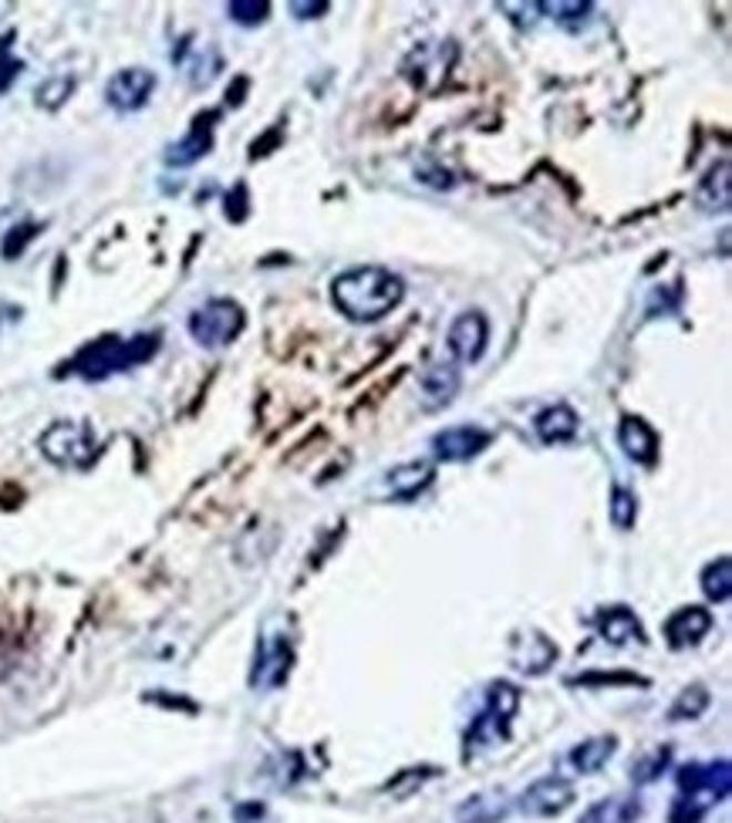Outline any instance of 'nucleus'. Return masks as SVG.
I'll return each instance as SVG.
<instances>
[{
  "instance_id": "f257e3e1",
  "label": "nucleus",
  "mask_w": 732,
  "mask_h": 823,
  "mask_svg": "<svg viewBox=\"0 0 732 823\" xmlns=\"http://www.w3.org/2000/svg\"><path fill=\"white\" fill-rule=\"evenodd\" d=\"M335 307L355 324H375L405 301V281L385 267H355L332 284Z\"/></svg>"
},
{
  "instance_id": "f03ea898",
  "label": "nucleus",
  "mask_w": 732,
  "mask_h": 823,
  "mask_svg": "<svg viewBox=\"0 0 732 823\" xmlns=\"http://www.w3.org/2000/svg\"><path fill=\"white\" fill-rule=\"evenodd\" d=\"M159 352V335H135V338H99L81 348L68 372L85 378V382H102L119 372H129L142 362H149Z\"/></svg>"
},
{
  "instance_id": "7ed1b4c3",
  "label": "nucleus",
  "mask_w": 732,
  "mask_h": 823,
  "mask_svg": "<svg viewBox=\"0 0 732 823\" xmlns=\"http://www.w3.org/2000/svg\"><path fill=\"white\" fill-rule=\"evenodd\" d=\"M679 783V796L672 803L669 823H699L715 803H722L729 796L732 786V773L729 763H689L675 773Z\"/></svg>"
},
{
  "instance_id": "20e7f679",
  "label": "nucleus",
  "mask_w": 732,
  "mask_h": 823,
  "mask_svg": "<svg viewBox=\"0 0 732 823\" xmlns=\"http://www.w3.org/2000/svg\"><path fill=\"white\" fill-rule=\"evenodd\" d=\"M243 324H247V314L243 307L230 297H216V301H206L203 307H196L186 321L190 335L196 345L203 348H226L240 338Z\"/></svg>"
},
{
  "instance_id": "39448f33",
  "label": "nucleus",
  "mask_w": 732,
  "mask_h": 823,
  "mask_svg": "<svg viewBox=\"0 0 732 823\" xmlns=\"http://www.w3.org/2000/svg\"><path fill=\"white\" fill-rule=\"evenodd\" d=\"M38 449L48 463H54L61 469H81V466H89L95 456V433L89 423L64 419V423H54L41 433Z\"/></svg>"
},
{
  "instance_id": "423d86ee",
  "label": "nucleus",
  "mask_w": 732,
  "mask_h": 823,
  "mask_svg": "<svg viewBox=\"0 0 732 823\" xmlns=\"http://www.w3.org/2000/svg\"><path fill=\"white\" fill-rule=\"evenodd\" d=\"M291 662H294L291 641H287L281 631H264V634L257 638V651H254L251 689H257V692L281 689V685L287 682Z\"/></svg>"
},
{
  "instance_id": "0eeeda50",
  "label": "nucleus",
  "mask_w": 732,
  "mask_h": 823,
  "mask_svg": "<svg viewBox=\"0 0 732 823\" xmlns=\"http://www.w3.org/2000/svg\"><path fill=\"white\" fill-rule=\"evenodd\" d=\"M446 345L453 352L456 365H472L486 355V345H490V321H486L482 311H462L453 324Z\"/></svg>"
},
{
  "instance_id": "6e6552de",
  "label": "nucleus",
  "mask_w": 732,
  "mask_h": 823,
  "mask_svg": "<svg viewBox=\"0 0 732 823\" xmlns=\"http://www.w3.org/2000/svg\"><path fill=\"white\" fill-rule=\"evenodd\" d=\"M152 92H155V74H152L149 68H122V71H115V74L109 78V85H105V102H109L115 112L132 115V112H139V109L149 105Z\"/></svg>"
},
{
  "instance_id": "1a4fd4ad",
  "label": "nucleus",
  "mask_w": 732,
  "mask_h": 823,
  "mask_svg": "<svg viewBox=\"0 0 732 823\" xmlns=\"http://www.w3.org/2000/svg\"><path fill=\"white\" fill-rule=\"evenodd\" d=\"M571 803H575V783L567 780V776H557V773H553V776H543V780L530 783V786L520 793L517 810H520L523 816L540 820V816H557V813H563Z\"/></svg>"
},
{
  "instance_id": "9d476101",
  "label": "nucleus",
  "mask_w": 732,
  "mask_h": 823,
  "mask_svg": "<svg viewBox=\"0 0 732 823\" xmlns=\"http://www.w3.org/2000/svg\"><path fill=\"white\" fill-rule=\"evenodd\" d=\"M486 446H490V433L479 426H449L433 436V456L443 463H469Z\"/></svg>"
},
{
  "instance_id": "9b49d317",
  "label": "nucleus",
  "mask_w": 732,
  "mask_h": 823,
  "mask_svg": "<svg viewBox=\"0 0 732 823\" xmlns=\"http://www.w3.org/2000/svg\"><path fill=\"white\" fill-rule=\"evenodd\" d=\"M459 382H462V375H459L456 362H433V365H426L423 375H419V405L426 412L446 408L456 398Z\"/></svg>"
},
{
  "instance_id": "f8f14e48",
  "label": "nucleus",
  "mask_w": 732,
  "mask_h": 823,
  "mask_svg": "<svg viewBox=\"0 0 732 823\" xmlns=\"http://www.w3.org/2000/svg\"><path fill=\"white\" fill-rule=\"evenodd\" d=\"M216 119H220V112L196 115L193 125H190V132L166 149V166L186 170V166H193V162H200L203 155H210V149H213V122Z\"/></svg>"
},
{
  "instance_id": "ddd939ff",
  "label": "nucleus",
  "mask_w": 732,
  "mask_h": 823,
  "mask_svg": "<svg viewBox=\"0 0 732 823\" xmlns=\"http://www.w3.org/2000/svg\"><path fill=\"white\" fill-rule=\"evenodd\" d=\"M618 443L628 459L641 466H655L659 463V433L648 426L641 416H624L618 426Z\"/></svg>"
},
{
  "instance_id": "4468645a",
  "label": "nucleus",
  "mask_w": 732,
  "mask_h": 823,
  "mask_svg": "<svg viewBox=\"0 0 732 823\" xmlns=\"http://www.w3.org/2000/svg\"><path fill=\"white\" fill-rule=\"evenodd\" d=\"M557 658V644L550 638H543L540 631H527L520 638H514V651L510 662L514 669L527 672V675H543Z\"/></svg>"
},
{
  "instance_id": "2eb2a0df",
  "label": "nucleus",
  "mask_w": 732,
  "mask_h": 823,
  "mask_svg": "<svg viewBox=\"0 0 732 823\" xmlns=\"http://www.w3.org/2000/svg\"><path fill=\"white\" fill-rule=\"evenodd\" d=\"M614 753H618V739L614 735H594V739H588V743H581V746H575L571 753H567L560 766L571 776H591L601 766H608V760Z\"/></svg>"
},
{
  "instance_id": "dca6fc26",
  "label": "nucleus",
  "mask_w": 732,
  "mask_h": 823,
  "mask_svg": "<svg viewBox=\"0 0 732 823\" xmlns=\"http://www.w3.org/2000/svg\"><path fill=\"white\" fill-rule=\"evenodd\" d=\"M712 614L705 608H679L669 621H665V641L672 648H689L699 644L709 631H712Z\"/></svg>"
},
{
  "instance_id": "f3484780",
  "label": "nucleus",
  "mask_w": 732,
  "mask_h": 823,
  "mask_svg": "<svg viewBox=\"0 0 732 823\" xmlns=\"http://www.w3.org/2000/svg\"><path fill=\"white\" fill-rule=\"evenodd\" d=\"M729 176H732L729 159H719L715 166L705 173V180L699 183V190H695L699 210H705V213H725L729 210V203H732V183H729Z\"/></svg>"
},
{
  "instance_id": "a211bd4d",
  "label": "nucleus",
  "mask_w": 732,
  "mask_h": 823,
  "mask_svg": "<svg viewBox=\"0 0 732 823\" xmlns=\"http://www.w3.org/2000/svg\"><path fill=\"white\" fill-rule=\"evenodd\" d=\"M510 813V800L504 790H486L469 796L459 810H456V823H504Z\"/></svg>"
},
{
  "instance_id": "6ab92c4d",
  "label": "nucleus",
  "mask_w": 732,
  "mask_h": 823,
  "mask_svg": "<svg viewBox=\"0 0 732 823\" xmlns=\"http://www.w3.org/2000/svg\"><path fill=\"white\" fill-rule=\"evenodd\" d=\"M578 426H581V419H578V412L571 405H550V408H543L540 416L533 419L537 436L543 443H550V446L575 439L578 436Z\"/></svg>"
},
{
  "instance_id": "aec40b11",
  "label": "nucleus",
  "mask_w": 732,
  "mask_h": 823,
  "mask_svg": "<svg viewBox=\"0 0 732 823\" xmlns=\"http://www.w3.org/2000/svg\"><path fill=\"white\" fill-rule=\"evenodd\" d=\"M433 482V466L429 463H401L385 476V486L395 500H413Z\"/></svg>"
},
{
  "instance_id": "412c9836",
  "label": "nucleus",
  "mask_w": 732,
  "mask_h": 823,
  "mask_svg": "<svg viewBox=\"0 0 732 823\" xmlns=\"http://www.w3.org/2000/svg\"><path fill=\"white\" fill-rule=\"evenodd\" d=\"M598 631L604 641L611 644H631V641H644V628L634 618V611L628 608H604L598 614Z\"/></svg>"
},
{
  "instance_id": "4be33fe9",
  "label": "nucleus",
  "mask_w": 732,
  "mask_h": 823,
  "mask_svg": "<svg viewBox=\"0 0 732 823\" xmlns=\"http://www.w3.org/2000/svg\"><path fill=\"white\" fill-rule=\"evenodd\" d=\"M638 820H641L638 796H604L591 803L578 823H638Z\"/></svg>"
},
{
  "instance_id": "5701e85b",
  "label": "nucleus",
  "mask_w": 732,
  "mask_h": 823,
  "mask_svg": "<svg viewBox=\"0 0 732 823\" xmlns=\"http://www.w3.org/2000/svg\"><path fill=\"white\" fill-rule=\"evenodd\" d=\"M702 595L715 604L729 601L732 595V560L729 557H719L702 570Z\"/></svg>"
},
{
  "instance_id": "b1692460",
  "label": "nucleus",
  "mask_w": 732,
  "mask_h": 823,
  "mask_svg": "<svg viewBox=\"0 0 732 823\" xmlns=\"http://www.w3.org/2000/svg\"><path fill=\"white\" fill-rule=\"evenodd\" d=\"M608 514H611V524L618 530H631L634 520H638V497L624 486H614L611 489V504H608Z\"/></svg>"
},
{
  "instance_id": "393cba45",
  "label": "nucleus",
  "mask_w": 732,
  "mask_h": 823,
  "mask_svg": "<svg viewBox=\"0 0 732 823\" xmlns=\"http://www.w3.org/2000/svg\"><path fill=\"white\" fill-rule=\"evenodd\" d=\"M486 709L510 722L517 715V709H520V689L510 685V682H494L490 692H486Z\"/></svg>"
},
{
  "instance_id": "a878e982",
  "label": "nucleus",
  "mask_w": 732,
  "mask_h": 823,
  "mask_svg": "<svg viewBox=\"0 0 732 823\" xmlns=\"http://www.w3.org/2000/svg\"><path fill=\"white\" fill-rule=\"evenodd\" d=\"M226 14L240 28H257V24L267 21L271 4H267V0H233V4H226Z\"/></svg>"
},
{
  "instance_id": "bb28decb",
  "label": "nucleus",
  "mask_w": 732,
  "mask_h": 823,
  "mask_svg": "<svg viewBox=\"0 0 732 823\" xmlns=\"http://www.w3.org/2000/svg\"><path fill=\"white\" fill-rule=\"evenodd\" d=\"M705 709H709V692H705L702 685H692V689H685V692L675 699V705L669 709V719H672V722L699 719Z\"/></svg>"
},
{
  "instance_id": "cd10ccee",
  "label": "nucleus",
  "mask_w": 732,
  "mask_h": 823,
  "mask_svg": "<svg viewBox=\"0 0 732 823\" xmlns=\"http://www.w3.org/2000/svg\"><path fill=\"white\" fill-rule=\"evenodd\" d=\"M38 223H18L8 236H4V243H0V257L4 261H18L21 254H24V246L38 236Z\"/></svg>"
},
{
  "instance_id": "c85d7f7f",
  "label": "nucleus",
  "mask_w": 732,
  "mask_h": 823,
  "mask_svg": "<svg viewBox=\"0 0 732 823\" xmlns=\"http://www.w3.org/2000/svg\"><path fill=\"white\" fill-rule=\"evenodd\" d=\"M669 760H672V750H669V746H665V750H655L648 760H638V763L631 766L634 783H652V780H659V773L669 766Z\"/></svg>"
},
{
  "instance_id": "c756f323",
  "label": "nucleus",
  "mask_w": 732,
  "mask_h": 823,
  "mask_svg": "<svg viewBox=\"0 0 732 823\" xmlns=\"http://www.w3.org/2000/svg\"><path fill=\"white\" fill-rule=\"evenodd\" d=\"M71 89H74V81H71V78H51V81H44V85L38 89V105L58 109V105L71 95Z\"/></svg>"
},
{
  "instance_id": "7c9ffc66",
  "label": "nucleus",
  "mask_w": 732,
  "mask_h": 823,
  "mask_svg": "<svg viewBox=\"0 0 732 823\" xmlns=\"http://www.w3.org/2000/svg\"><path fill=\"white\" fill-rule=\"evenodd\" d=\"M540 14H553L557 21H578L584 14H591V4H581V0H553V4H537Z\"/></svg>"
},
{
  "instance_id": "2f4dec72",
  "label": "nucleus",
  "mask_w": 732,
  "mask_h": 823,
  "mask_svg": "<svg viewBox=\"0 0 732 823\" xmlns=\"http://www.w3.org/2000/svg\"><path fill=\"white\" fill-rule=\"evenodd\" d=\"M247 213H251V206H247V186L236 183V186L226 193V220L243 223V220H247Z\"/></svg>"
},
{
  "instance_id": "473e14b6",
  "label": "nucleus",
  "mask_w": 732,
  "mask_h": 823,
  "mask_svg": "<svg viewBox=\"0 0 732 823\" xmlns=\"http://www.w3.org/2000/svg\"><path fill=\"white\" fill-rule=\"evenodd\" d=\"M21 61L18 58H11L8 51H0V95H4L11 85H14V81H18V74H21Z\"/></svg>"
},
{
  "instance_id": "72a5a7b5",
  "label": "nucleus",
  "mask_w": 732,
  "mask_h": 823,
  "mask_svg": "<svg viewBox=\"0 0 732 823\" xmlns=\"http://www.w3.org/2000/svg\"><path fill=\"white\" fill-rule=\"evenodd\" d=\"M332 4L328 0H314V4H291V14H297V21H314L321 14H328Z\"/></svg>"
},
{
  "instance_id": "f704fd0d",
  "label": "nucleus",
  "mask_w": 732,
  "mask_h": 823,
  "mask_svg": "<svg viewBox=\"0 0 732 823\" xmlns=\"http://www.w3.org/2000/svg\"><path fill=\"white\" fill-rule=\"evenodd\" d=\"M264 813H267V810H264V803L251 800V803H240V806L233 810V820H236V823H257Z\"/></svg>"
},
{
  "instance_id": "c9c22d12",
  "label": "nucleus",
  "mask_w": 732,
  "mask_h": 823,
  "mask_svg": "<svg viewBox=\"0 0 732 823\" xmlns=\"http://www.w3.org/2000/svg\"><path fill=\"white\" fill-rule=\"evenodd\" d=\"M243 89H247V78H236L233 92H226V102H230V105H240V102H243V99H240V92H243Z\"/></svg>"
}]
</instances>
